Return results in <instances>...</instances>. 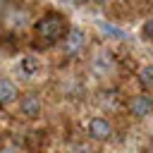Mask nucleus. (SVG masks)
<instances>
[{
    "label": "nucleus",
    "instance_id": "obj_11",
    "mask_svg": "<svg viewBox=\"0 0 153 153\" xmlns=\"http://www.w3.org/2000/svg\"><path fill=\"white\" fill-rule=\"evenodd\" d=\"M69 2H74V5H81V2H84V0H69Z\"/></svg>",
    "mask_w": 153,
    "mask_h": 153
},
{
    "label": "nucleus",
    "instance_id": "obj_12",
    "mask_svg": "<svg viewBox=\"0 0 153 153\" xmlns=\"http://www.w3.org/2000/svg\"><path fill=\"white\" fill-rule=\"evenodd\" d=\"M5 2H7V0H0V7H5Z\"/></svg>",
    "mask_w": 153,
    "mask_h": 153
},
{
    "label": "nucleus",
    "instance_id": "obj_3",
    "mask_svg": "<svg viewBox=\"0 0 153 153\" xmlns=\"http://www.w3.org/2000/svg\"><path fill=\"white\" fill-rule=\"evenodd\" d=\"M19 108H22V112H24L26 117H36V115L41 112V100H38V96L29 93V96H24V98H22Z\"/></svg>",
    "mask_w": 153,
    "mask_h": 153
},
{
    "label": "nucleus",
    "instance_id": "obj_1",
    "mask_svg": "<svg viewBox=\"0 0 153 153\" xmlns=\"http://www.w3.org/2000/svg\"><path fill=\"white\" fill-rule=\"evenodd\" d=\"M36 31H38V36H41L43 41L50 43V41L65 38V33H67V24H65V19H62L60 14H48V17H43V19L38 22Z\"/></svg>",
    "mask_w": 153,
    "mask_h": 153
},
{
    "label": "nucleus",
    "instance_id": "obj_4",
    "mask_svg": "<svg viewBox=\"0 0 153 153\" xmlns=\"http://www.w3.org/2000/svg\"><path fill=\"white\" fill-rule=\"evenodd\" d=\"M151 110H153V98H148V96H136V98L131 100V112H134L136 117H146Z\"/></svg>",
    "mask_w": 153,
    "mask_h": 153
},
{
    "label": "nucleus",
    "instance_id": "obj_7",
    "mask_svg": "<svg viewBox=\"0 0 153 153\" xmlns=\"http://www.w3.org/2000/svg\"><path fill=\"white\" fill-rule=\"evenodd\" d=\"M22 72H24L26 76L36 74V72H38V57H31V55L22 57Z\"/></svg>",
    "mask_w": 153,
    "mask_h": 153
},
{
    "label": "nucleus",
    "instance_id": "obj_5",
    "mask_svg": "<svg viewBox=\"0 0 153 153\" xmlns=\"http://www.w3.org/2000/svg\"><path fill=\"white\" fill-rule=\"evenodd\" d=\"M14 98H17V86L12 81H7V79H0V105L12 103Z\"/></svg>",
    "mask_w": 153,
    "mask_h": 153
},
{
    "label": "nucleus",
    "instance_id": "obj_6",
    "mask_svg": "<svg viewBox=\"0 0 153 153\" xmlns=\"http://www.w3.org/2000/svg\"><path fill=\"white\" fill-rule=\"evenodd\" d=\"M81 45H84V31L72 29L67 33V53H76V50H81Z\"/></svg>",
    "mask_w": 153,
    "mask_h": 153
},
{
    "label": "nucleus",
    "instance_id": "obj_9",
    "mask_svg": "<svg viewBox=\"0 0 153 153\" xmlns=\"http://www.w3.org/2000/svg\"><path fill=\"white\" fill-rule=\"evenodd\" d=\"M103 31H108L110 36H117V38H127V33H124L122 29H117V26H110V24H103Z\"/></svg>",
    "mask_w": 153,
    "mask_h": 153
},
{
    "label": "nucleus",
    "instance_id": "obj_10",
    "mask_svg": "<svg viewBox=\"0 0 153 153\" xmlns=\"http://www.w3.org/2000/svg\"><path fill=\"white\" fill-rule=\"evenodd\" d=\"M143 38H153V19H148L143 24Z\"/></svg>",
    "mask_w": 153,
    "mask_h": 153
},
{
    "label": "nucleus",
    "instance_id": "obj_2",
    "mask_svg": "<svg viewBox=\"0 0 153 153\" xmlns=\"http://www.w3.org/2000/svg\"><path fill=\"white\" fill-rule=\"evenodd\" d=\"M88 134H91L93 139H98V141H105V139L112 134V127H110L108 120H103V117H93V120L88 122Z\"/></svg>",
    "mask_w": 153,
    "mask_h": 153
},
{
    "label": "nucleus",
    "instance_id": "obj_8",
    "mask_svg": "<svg viewBox=\"0 0 153 153\" xmlns=\"http://www.w3.org/2000/svg\"><path fill=\"white\" fill-rule=\"evenodd\" d=\"M141 81H143V86H153V65H146L141 69Z\"/></svg>",
    "mask_w": 153,
    "mask_h": 153
},
{
    "label": "nucleus",
    "instance_id": "obj_13",
    "mask_svg": "<svg viewBox=\"0 0 153 153\" xmlns=\"http://www.w3.org/2000/svg\"><path fill=\"white\" fill-rule=\"evenodd\" d=\"M93 2H105V0H93Z\"/></svg>",
    "mask_w": 153,
    "mask_h": 153
}]
</instances>
